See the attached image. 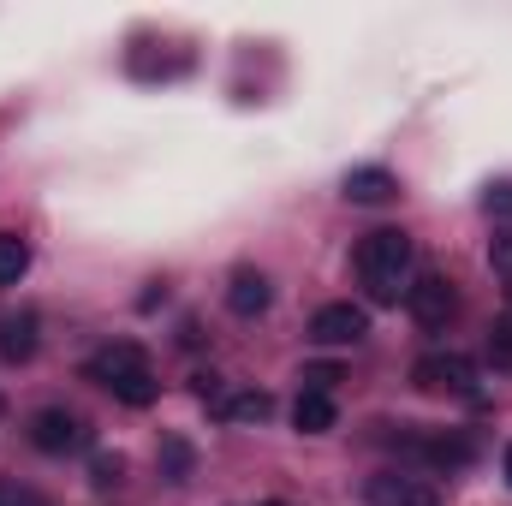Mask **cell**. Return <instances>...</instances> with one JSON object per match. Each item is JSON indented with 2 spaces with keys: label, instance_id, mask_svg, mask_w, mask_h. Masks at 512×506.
I'll return each instance as SVG.
<instances>
[{
  "label": "cell",
  "instance_id": "cell-1",
  "mask_svg": "<svg viewBox=\"0 0 512 506\" xmlns=\"http://www.w3.org/2000/svg\"><path fill=\"white\" fill-rule=\"evenodd\" d=\"M84 376L96 381V387H108V393H114L120 405H131V411L155 405V393H161L149 352H143V346H131V340H114V346H102V352L84 364Z\"/></svg>",
  "mask_w": 512,
  "mask_h": 506
},
{
  "label": "cell",
  "instance_id": "cell-2",
  "mask_svg": "<svg viewBox=\"0 0 512 506\" xmlns=\"http://www.w3.org/2000/svg\"><path fill=\"white\" fill-rule=\"evenodd\" d=\"M405 274H411V233H399V227L364 233V245H358V280H364L370 304H399V292L411 286Z\"/></svg>",
  "mask_w": 512,
  "mask_h": 506
},
{
  "label": "cell",
  "instance_id": "cell-3",
  "mask_svg": "<svg viewBox=\"0 0 512 506\" xmlns=\"http://www.w3.org/2000/svg\"><path fill=\"white\" fill-rule=\"evenodd\" d=\"M411 381L423 393H453V399H471L477 393V364L465 352H429L411 364Z\"/></svg>",
  "mask_w": 512,
  "mask_h": 506
},
{
  "label": "cell",
  "instance_id": "cell-4",
  "mask_svg": "<svg viewBox=\"0 0 512 506\" xmlns=\"http://www.w3.org/2000/svg\"><path fill=\"white\" fill-rule=\"evenodd\" d=\"M399 447L423 471H465L471 465V441L465 435H447V429H411V435H399Z\"/></svg>",
  "mask_w": 512,
  "mask_h": 506
},
{
  "label": "cell",
  "instance_id": "cell-5",
  "mask_svg": "<svg viewBox=\"0 0 512 506\" xmlns=\"http://www.w3.org/2000/svg\"><path fill=\"white\" fill-rule=\"evenodd\" d=\"M370 334V310L364 304H322L310 316V340L316 346H358Z\"/></svg>",
  "mask_w": 512,
  "mask_h": 506
},
{
  "label": "cell",
  "instance_id": "cell-6",
  "mask_svg": "<svg viewBox=\"0 0 512 506\" xmlns=\"http://www.w3.org/2000/svg\"><path fill=\"white\" fill-rule=\"evenodd\" d=\"M453 280L447 274H417L411 286H405V310L423 322V328H447V316H453Z\"/></svg>",
  "mask_w": 512,
  "mask_h": 506
},
{
  "label": "cell",
  "instance_id": "cell-7",
  "mask_svg": "<svg viewBox=\"0 0 512 506\" xmlns=\"http://www.w3.org/2000/svg\"><path fill=\"white\" fill-rule=\"evenodd\" d=\"M370 506H441L435 483L429 477H411V471H387V477H370Z\"/></svg>",
  "mask_w": 512,
  "mask_h": 506
},
{
  "label": "cell",
  "instance_id": "cell-8",
  "mask_svg": "<svg viewBox=\"0 0 512 506\" xmlns=\"http://www.w3.org/2000/svg\"><path fill=\"white\" fill-rule=\"evenodd\" d=\"M30 441H36L42 453H72V447H84L90 435H84V423H78L66 405H48V411L30 417Z\"/></svg>",
  "mask_w": 512,
  "mask_h": 506
},
{
  "label": "cell",
  "instance_id": "cell-9",
  "mask_svg": "<svg viewBox=\"0 0 512 506\" xmlns=\"http://www.w3.org/2000/svg\"><path fill=\"white\" fill-rule=\"evenodd\" d=\"M399 197V179L387 167H352L346 173V203H364V209H382Z\"/></svg>",
  "mask_w": 512,
  "mask_h": 506
},
{
  "label": "cell",
  "instance_id": "cell-10",
  "mask_svg": "<svg viewBox=\"0 0 512 506\" xmlns=\"http://www.w3.org/2000/svg\"><path fill=\"white\" fill-rule=\"evenodd\" d=\"M227 310L245 316V322L268 310V280H262L256 268H239V274H233V286H227Z\"/></svg>",
  "mask_w": 512,
  "mask_h": 506
},
{
  "label": "cell",
  "instance_id": "cell-11",
  "mask_svg": "<svg viewBox=\"0 0 512 506\" xmlns=\"http://www.w3.org/2000/svg\"><path fill=\"white\" fill-rule=\"evenodd\" d=\"M292 423L304 429V435H328L334 423H340V411H334V393H298V405H292Z\"/></svg>",
  "mask_w": 512,
  "mask_h": 506
},
{
  "label": "cell",
  "instance_id": "cell-12",
  "mask_svg": "<svg viewBox=\"0 0 512 506\" xmlns=\"http://www.w3.org/2000/svg\"><path fill=\"white\" fill-rule=\"evenodd\" d=\"M36 352V310H18V316H0V358L24 364Z\"/></svg>",
  "mask_w": 512,
  "mask_h": 506
},
{
  "label": "cell",
  "instance_id": "cell-13",
  "mask_svg": "<svg viewBox=\"0 0 512 506\" xmlns=\"http://www.w3.org/2000/svg\"><path fill=\"white\" fill-rule=\"evenodd\" d=\"M155 465H161V477H167V483H191L197 453H191V441H185V435H167V441H161V453H155Z\"/></svg>",
  "mask_w": 512,
  "mask_h": 506
},
{
  "label": "cell",
  "instance_id": "cell-14",
  "mask_svg": "<svg viewBox=\"0 0 512 506\" xmlns=\"http://www.w3.org/2000/svg\"><path fill=\"white\" fill-rule=\"evenodd\" d=\"M24 268H30V245L18 233H0V286H18Z\"/></svg>",
  "mask_w": 512,
  "mask_h": 506
},
{
  "label": "cell",
  "instance_id": "cell-15",
  "mask_svg": "<svg viewBox=\"0 0 512 506\" xmlns=\"http://www.w3.org/2000/svg\"><path fill=\"white\" fill-rule=\"evenodd\" d=\"M268 411H274V399H268V393H227V405H221V417H233V423H262V417H268Z\"/></svg>",
  "mask_w": 512,
  "mask_h": 506
},
{
  "label": "cell",
  "instance_id": "cell-16",
  "mask_svg": "<svg viewBox=\"0 0 512 506\" xmlns=\"http://www.w3.org/2000/svg\"><path fill=\"white\" fill-rule=\"evenodd\" d=\"M489 364L495 370H512V310L489 322Z\"/></svg>",
  "mask_w": 512,
  "mask_h": 506
},
{
  "label": "cell",
  "instance_id": "cell-17",
  "mask_svg": "<svg viewBox=\"0 0 512 506\" xmlns=\"http://www.w3.org/2000/svg\"><path fill=\"white\" fill-rule=\"evenodd\" d=\"M90 477H96V489H114V483L126 477V459H120V453H96V459H90Z\"/></svg>",
  "mask_w": 512,
  "mask_h": 506
},
{
  "label": "cell",
  "instance_id": "cell-18",
  "mask_svg": "<svg viewBox=\"0 0 512 506\" xmlns=\"http://www.w3.org/2000/svg\"><path fill=\"white\" fill-rule=\"evenodd\" d=\"M489 268H495V274L507 280V292H512V227H507V233H495V239H489Z\"/></svg>",
  "mask_w": 512,
  "mask_h": 506
},
{
  "label": "cell",
  "instance_id": "cell-19",
  "mask_svg": "<svg viewBox=\"0 0 512 506\" xmlns=\"http://www.w3.org/2000/svg\"><path fill=\"white\" fill-rule=\"evenodd\" d=\"M483 209H489L495 221H512V179H495V185L483 191Z\"/></svg>",
  "mask_w": 512,
  "mask_h": 506
},
{
  "label": "cell",
  "instance_id": "cell-20",
  "mask_svg": "<svg viewBox=\"0 0 512 506\" xmlns=\"http://www.w3.org/2000/svg\"><path fill=\"white\" fill-rule=\"evenodd\" d=\"M191 393H197L203 405H215V411L227 405V387H221V376H209V370H197V376H191Z\"/></svg>",
  "mask_w": 512,
  "mask_h": 506
},
{
  "label": "cell",
  "instance_id": "cell-21",
  "mask_svg": "<svg viewBox=\"0 0 512 506\" xmlns=\"http://www.w3.org/2000/svg\"><path fill=\"white\" fill-rule=\"evenodd\" d=\"M334 381H340L334 364H310V370H304V387H310V393H334Z\"/></svg>",
  "mask_w": 512,
  "mask_h": 506
},
{
  "label": "cell",
  "instance_id": "cell-22",
  "mask_svg": "<svg viewBox=\"0 0 512 506\" xmlns=\"http://www.w3.org/2000/svg\"><path fill=\"white\" fill-rule=\"evenodd\" d=\"M0 506H42V495H36V489H24V483H12V477H6V483H0Z\"/></svg>",
  "mask_w": 512,
  "mask_h": 506
},
{
  "label": "cell",
  "instance_id": "cell-23",
  "mask_svg": "<svg viewBox=\"0 0 512 506\" xmlns=\"http://www.w3.org/2000/svg\"><path fill=\"white\" fill-rule=\"evenodd\" d=\"M507 483H512V447H507Z\"/></svg>",
  "mask_w": 512,
  "mask_h": 506
},
{
  "label": "cell",
  "instance_id": "cell-24",
  "mask_svg": "<svg viewBox=\"0 0 512 506\" xmlns=\"http://www.w3.org/2000/svg\"><path fill=\"white\" fill-rule=\"evenodd\" d=\"M262 506H280V501H262Z\"/></svg>",
  "mask_w": 512,
  "mask_h": 506
}]
</instances>
